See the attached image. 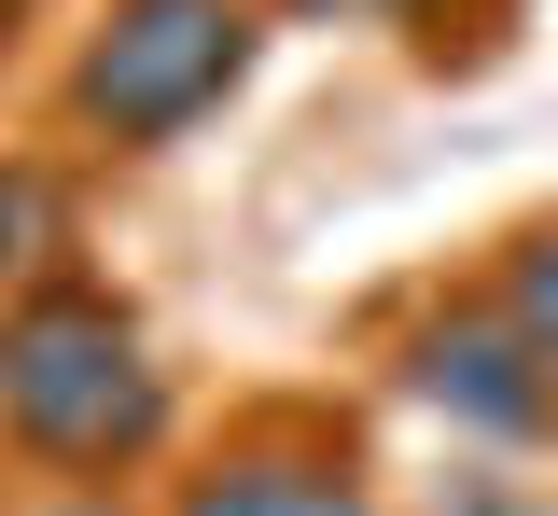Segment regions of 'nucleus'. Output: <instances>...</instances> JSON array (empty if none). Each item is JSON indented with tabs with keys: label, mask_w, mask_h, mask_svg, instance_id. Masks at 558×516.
I'll return each mask as SVG.
<instances>
[{
	"label": "nucleus",
	"mask_w": 558,
	"mask_h": 516,
	"mask_svg": "<svg viewBox=\"0 0 558 516\" xmlns=\"http://www.w3.org/2000/svg\"><path fill=\"white\" fill-rule=\"evenodd\" d=\"M168 446H182V377L140 294L43 251L0 294V460L28 489H140Z\"/></svg>",
	"instance_id": "nucleus-1"
},
{
	"label": "nucleus",
	"mask_w": 558,
	"mask_h": 516,
	"mask_svg": "<svg viewBox=\"0 0 558 516\" xmlns=\"http://www.w3.org/2000/svg\"><path fill=\"white\" fill-rule=\"evenodd\" d=\"M252 71H266V0H98L57 71V140L98 168L182 153Z\"/></svg>",
	"instance_id": "nucleus-2"
},
{
	"label": "nucleus",
	"mask_w": 558,
	"mask_h": 516,
	"mask_svg": "<svg viewBox=\"0 0 558 516\" xmlns=\"http://www.w3.org/2000/svg\"><path fill=\"white\" fill-rule=\"evenodd\" d=\"M168 503L154 516H391L336 405H252L209 446H168Z\"/></svg>",
	"instance_id": "nucleus-3"
},
{
	"label": "nucleus",
	"mask_w": 558,
	"mask_h": 516,
	"mask_svg": "<svg viewBox=\"0 0 558 516\" xmlns=\"http://www.w3.org/2000/svg\"><path fill=\"white\" fill-rule=\"evenodd\" d=\"M405 391L447 419L461 446H488V460H531V446H558V377L531 364V335L502 321V294H433L405 321Z\"/></svg>",
	"instance_id": "nucleus-4"
},
{
	"label": "nucleus",
	"mask_w": 558,
	"mask_h": 516,
	"mask_svg": "<svg viewBox=\"0 0 558 516\" xmlns=\"http://www.w3.org/2000/svg\"><path fill=\"white\" fill-rule=\"evenodd\" d=\"M488 294H502V321L531 335V364L558 377V210H531L517 237H502V266H488Z\"/></svg>",
	"instance_id": "nucleus-5"
},
{
	"label": "nucleus",
	"mask_w": 558,
	"mask_h": 516,
	"mask_svg": "<svg viewBox=\"0 0 558 516\" xmlns=\"http://www.w3.org/2000/svg\"><path fill=\"white\" fill-rule=\"evenodd\" d=\"M43 251H57V182H43L28 153H0V294H14Z\"/></svg>",
	"instance_id": "nucleus-6"
},
{
	"label": "nucleus",
	"mask_w": 558,
	"mask_h": 516,
	"mask_svg": "<svg viewBox=\"0 0 558 516\" xmlns=\"http://www.w3.org/2000/svg\"><path fill=\"white\" fill-rule=\"evenodd\" d=\"M377 14H391L405 42H433V57H447V42L475 57V42H488V28H502V14H517V0H377Z\"/></svg>",
	"instance_id": "nucleus-7"
},
{
	"label": "nucleus",
	"mask_w": 558,
	"mask_h": 516,
	"mask_svg": "<svg viewBox=\"0 0 558 516\" xmlns=\"http://www.w3.org/2000/svg\"><path fill=\"white\" fill-rule=\"evenodd\" d=\"M28 516H154V503H126V489H43Z\"/></svg>",
	"instance_id": "nucleus-8"
},
{
	"label": "nucleus",
	"mask_w": 558,
	"mask_h": 516,
	"mask_svg": "<svg viewBox=\"0 0 558 516\" xmlns=\"http://www.w3.org/2000/svg\"><path fill=\"white\" fill-rule=\"evenodd\" d=\"M28 14H43V0H0V71H14V42H28Z\"/></svg>",
	"instance_id": "nucleus-9"
}]
</instances>
